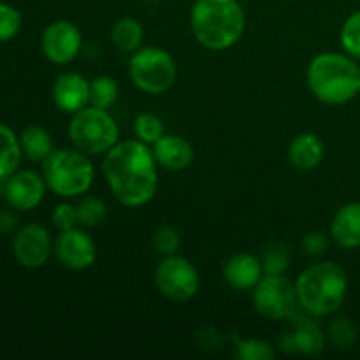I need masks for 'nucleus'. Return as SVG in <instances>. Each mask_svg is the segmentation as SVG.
<instances>
[{
	"instance_id": "obj_21",
	"label": "nucleus",
	"mask_w": 360,
	"mask_h": 360,
	"mask_svg": "<svg viewBox=\"0 0 360 360\" xmlns=\"http://www.w3.org/2000/svg\"><path fill=\"white\" fill-rule=\"evenodd\" d=\"M144 30L143 25L136 18H120L111 28V41L122 53H136L137 49L143 48Z\"/></svg>"
},
{
	"instance_id": "obj_24",
	"label": "nucleus",
	"mask_w": 360,
	"mask_h": 360,
	"mask_svg": "<svg viewBox=\"0 0 360 360\" xmlns=\"http://www.w3.org/2000/svg\"><path fill=\"white\" fill-rule=\"evenodd\" d=\"M232 345H234L236 357L241 360H273L276 357V350L271 343L264 340H245L236 333L231 334Z\"/></svg>"
},
{
	"instance_id": "obj_12",
	"label": "nucleus",
	"mask_w": 360,
	"mask_h": 360,
	"mask_svg": "<svg viewBox=\"0 0 360 360\" xmlns=\"http://www.w3.org/2000/svg\"><path fill=\"white\" fill-rule=\"evenodd\" d=\"M56 260L69 271H86L97 260V243L83 229L58 232L53 245Z\"/></svg>"
},
{
	"instance_id": "obj_9",
	"label": "nucleus",
	"mask_w": 360,
	"mask_h": 360,
	"mask_svg": "<svg viewBox=\"0 0 360 360\" xmlns=\"http://www.w3.org/2000/svg\"><path fill=\"white\" fill-rule=\"evenodd\" d=\"M155 285L165 299L172 302H186L195 297L200 287L197 267L188 259L179 255H167L157 264Z\"/></svg>"
},
{
	"instance_id": "obj_17",
	"label": "nucleus",
	"mask_w": 360,
	"mask_h": 360,
	"mask_svg": "<svg viewBox=\"0 0 360 360\" xmlns=\"http://www.w3.org/2000/svg\"><path fill=\"white\" fill-rule=\"evenodd\" d=\"M330 236L341 248H360V202H347L336 211L330 221Z\"/></svg>"
},
{
	"instance_id": "obj_19",
	"label": "nucleus",
	"mask_w": 360,
	"mask_h": 360,
	"mask_svg": "<svg viewBox=\"0 0 360 360\" xmlns=\"http://www.w3.org/2000/svg\"><path fill=\"white\" fill-rule=\"evenodd\" d=\"M20 144L23 157L37 164H42L56 150L51 134L41 125H28L23 129L20 134Z\"/></svg>"
},
{
	"instance_id": "obj_14",
	"label": "nucleus",
	"mask_w": 360,
	"mask_h": 360,
	"mask_svg": "<svg viewBox=\"0 0 360 360\" xmlns=\"http://www.w3.org/2000/svg\"><path fill=\"white\" fill-rule=\"evenodd\" d=\"M53 102L60 111L76 115L90 105V81L79 72H63L53 83Z\"/></svg>"
},
{
	"instance_id": "obj_6",
	"label": "nucleus",
	"mask_w": 360,
	"mask_h": 360,
	"mask_svg": "<svg viewBox=\"0 0 360 360\" xmlns=\"http://www.w3.org/2000/svg\"><path fill=\"white\" fill-rule=\"evenodd\" d=\"M69 139L76 150L88 157H104L120 143L118 123L108 109L86 105L69 123Z\"/></svg>"
},
{
	"instance_id": "obj_23",
	"label": "nucleus",
	"mask_w": 360,
	"mask_h": 360,
	"mask_svg": "<svg viewBox=\"0 0 360 360\" xmlns=\"http://www.w3.org/2000/svg\"><path fill=\"white\" fill-rule=\"evenodd\" d=\"M118 83L112 76L101 74V76H95L90 81V105L109 111L118 101Z\"/></svg>"
},
{
	"instance_id": "obj_30",
	"label": "nucleus",
	"mask_w": 360,
	"mask_h": 360,
	"mask_svg": "<svg viewBox=\"0 0 360 360\" xmlns=\"http://www.w3.org/2000/svg\"><path fill=\"white\" fill-rule=\"evenodd\" d=\"M181 245V234L172 225H162L153 232V246L162 257L176 255Z\"/></svg>"
},
{
	"instance_id": "obj_22",
	"label": "nucleus",
	"mask_w": 360,
	"mask_h": 360,
	"mask_svg": "<svg viewBox=\"0 0 360 360\" xmlns=\"http://www.w3.org/2000/svg\"><path fill=\"white\" fill-rule=\"evenodd\" d=\"M295 352L308 357L320 355L326 348V334L315 320H302L294 330Z\"/></svg>"
},
{
	"instance_id": "obj_8",
	"label": "nucleus",
	"mask_w": 360,
	"mask_h": 360,
	"mask_svg": "<svg viewBox=\"0 0 360 360\" xmlns=\"http://www.w3.org/2000/svg\"><path fill=\"white\" fill-rule=\"evenodd\" d=\"M253 308L269 322L290 319L299 308L295 283L285 274H264L252 290Z\"/></svg>"
},
{
	"instance_id": "obj_35",
	"label": "nucleus",
	"mask_w": 360,
	"mask_h": 360,
	"mask_svg": "<svg viewBox=\"0 0 360 360\" xmlns=\"http://www.w3.org/2000/svg\"><path fill=\"white\" fill-rule=\"evenodd\" d=\"M18 231V218L11 211H0V234H11Z\"/></svg>"
},
{
	"instance_id": "obj_33",
	"label": "nucleus",
	"mask_w": 360,
	"mask_h": 360,
	"mask_svg": "<svg viewBox=\"0 0 360 360\" xmlns=\"http://www.w3.org/2000/svg\"><path fill=\"white\" fill-rule=\"evenodd\" d=\"M327 246H329L327 236L320 231L308 232V234H304V238L301 239L302 252L308 253V255H322L327 250Z\"/></svg>"
},
{
	"instance_id": "obj_20",
	"label": "nucleus",
	"mask_w": 360,
	"mask_h": 360,
	"mask_svg": "<svg viewBox=\"0 0 360 360\" xmlns=\"http://www.w3.org/2000/svg\"><path fill=\"white\" fill-rule=\"evenodd\" d=\"M23 151H21L20 136H16L11 127L0 123V181L9 178L20 169Z\"/></svg>"
},
{
	"instance_id": "obj_1",
	"label": "nucleus",
	"mask_w": 360,
	"mask_h": 360,
	"mask_svg": "<svg viewBox=\"0 0 360 360\" xmlns=\"http://www.w3.org/2000/svg\"><path fill=\"white\" fill-rule=\"evenodd\" d=\"M102 172L112 195L122 206L137 210L150 202L158 188V164L150 144L120 141L104 155Z\"/></svg>"
},
{
	"instance_id": "obj_13",
	"label": "nucleus",
	"mask_w": 360,
	"mask_h": 360,
	"mask_svg": "<svg viewBox=\"0 0 360 360\" xmlns=\"http://www.w3.org/2000/svg\"><path fill=\"white\" fill-rule=\"evenodd\" d=\"M46 179L34 169H18L4 179V197L7 204L18 211H34L46 197Z\"/></svg>"
},
{
	"instance_id": "obj_2",
	"label": "nucleus",
	"mask_w": 360,
	"mask_h": 360,
	"mask_svg": "<svg viewBox=\"0 0 360 360\" xmlns=\"http://www.w3.org/2000/svg\"><path fill=\"white\" fill-rule=\"evenodd\" d=\"M195 41L210 51H225L241 41L246 14L238 0H195L190 11Z\"/></svg>"
},
{
	"instance_id": "obj_27",
	"label": "nucleus",
	"mask_w": 360,
	"mask_h": 360,
	"mask_svg": "<svg viewBox=\"0 0 360 360\" xmlns=\"http://www.w3.org/2000/svg\"><path fill=\"white\" fill-rule=\"evenodd\" d=\"M329 340L340 350H348L357 341V329L354 323L345 316H336L329 323Z\"/></svg>"
},
{
	"instance_id": "obj_10",
	"label": "nucleus",
	"mask_w": 360,
	"mask_h": 360,
	"mask_svg": "<svg viewBox=\"0 0 360 360\" xmlns=\"http://www.w3.org/2000/svg\"><path fill=\"white\" fill-rule=\"evenodd\" d=\"M42 55L55 65L74 62L83 49V34L69 20H56L44 28L41 37Z\"/></svg>"
},
{
	"instance_id": "obj_31",
	"label": "nucleus",
	"mask_w": 360,
	"mask_h": 360,
	"mask_svg": "<svg viewBox=\"0 0 360 360\" xmlns=\"http://www.w3.org/2000/svg\"><path fill=\"white\" fill-rule=\"evenodd\" d=\"M51 221H53V227H55L58 232L77 227V225H79V218H77L76 204L60 202L58 206L53 210Z\"/></svg>"
},
{
	"instance_id": "obj_18",
	"label": "nucleus",
	"mask_w": 360,
	"mask_h": 360,
	"mask_svg": "<svg viewBox=\"0 0 360 360\" xmlns=\"http://www.w3.org/2000/svg\"><path fill=\"white\" fill-rule=\"evenodd\" d=\"M288 162L299 171H313L326 157V144L316 134L304 132L292 139L288 146Z\"/></svg>"
},
{
	"instance_id": "obj_29",
	"label": "nucleus",
	"mask_w": 360,
	"mask_h": 360,
	"mask_svg": "<svg viewBox=\"0 0 360 360\" xmlns=\"http://www.w3.org/2000/svg\"><path fill=\"white\" fill-rule=\"evenodd\" d=\"M23 18L11 4L0 2V42H9L20 34Z\"/></svg>"
},
{
	"instance_id": "obj_25",
	"label": "nucleus",
	"mask_w": 360,
	"mask_h": 360,
	"mask_svg": "<svg viewBox=\"0 0 360 360\" xmlns=\"http://www.w3.org/2000/svg\"><path fill=\"white\" fill-rule=\"evenodd\" d=\"M79 225L83 227H98L108 218V204L94 195H83L76 204Z\"/></svg>"
},
{
	"instance_id": "obj_15",
	"label": "nucleus",
	"mask_w": 360,
	"mask_h": 360,
	"mask_svg": "<svg viewBox=\"0 0 360 360\" xmlns=\"http://www.w3.org/2000/svg\"><path fill=\"white\" fill-rule=\"evenodd\" d=\"M151 150H153L158 167L174 172L188 169L192 165L193 157H195L192 144L178 134H164L151 146Z\"/></svg>"
},
{
	"instance_id": "obj_28",
	"label": "nucleus",
	"mask_w": 360,
	"mask_h": 360,
	"mask_svg": "<svg viewBox=\"0 0 360 360\" xmlns=\"http://www.w3.org/2000/svg\"><path fill=\"white\" fill-rule=\"evenodd\" d=\"M341 48L352 58H360V11L350 14L341 27Z\"/></svg>"
},
{
	"instance_id": "obj_4",
	"label": "nucleus",
	"mask_w": 360,
	"mask_h": 360,
	"mask_svg": "<svg viewBox=\"0 0 360 360\" xmlns=\"http://www.w3.org/2000/svg\"><path fill=\"white\" fill-rule=\"evenodd\" d=\"M299 308L309 316L334 315L347 299L348 274L336 262H316L295 280Z\"/></svg>"
},
{
	"instance_id": "obj_32",
	"label": "nucleus",
	"mask_w": 360,
	"mask_h": 360,
	"mask_svg": "<svg viewBox=\"0 0 360 360\" xmlns=\"http://www.w3.org/2000/svg\"><path fill=\"white\" fill-rule=\"evenodd\" d=\"M288 253L281 246H273L267 248L262 257V266L266 274H285L288 269Z\"/></svg>"
},
{
	"instance_id": "obj_16",
	"label": "nucleus",
	"mask_w": 360,
	"mask_h": 360,
	"mask_svg": "<svg viewBox=\"0 0 360 360\" xmlns=\"http://www.w3.org/2000/svg\"><path fill=\"white\" fill-rule=\"evenodd\" d=\"M264 274L262 259L252 253H236L224 266L225 281L234 290H253Z\"/></svg>"
},
{
	"instance_id": "obj_34",
	"label": "nucleus",
	"mask_w": 360,
	"mask_h": 360,
	"mask_svg": "<svg viewBox=\"0 0 360 360\" xmlns=\"http://www.w3.org/2000/svg\"><path fill=\"white\" fill-rule=\"evenodd\" d=\"M221 341H224V338H221V334L214 327H202L199 334H197V343L204 350H218L221 347Z\"/></svg>"
},
{
	"instance_id": "obj_5",
	"label": "nucleus",
	"mask_w": 360,
	"mask_h": 360,
	"mask_svg": "<svg viewBox=\"0 0 360 360\" xmlns=\"http://www.w3.org/2000/svg\"><path fill=\"white\" fill-rule=\"evenodd\" d=\"M41 172L48 190L63 199L84 195L95 179V167L90 157L74 146L53 151L41 164Z\"/></svg>"
},
{
	"instance_id": "obj_7",
	"label": "nucleus",
	"mask_w": 360,
	"mask_h": 360,
	"mask_svg": "<svg viewBox=\"0 0 360 360\" xmlns=\"http://www.w3.org/2000/svg\"><path fill=\"white\" fill-rule=\"evenodd\" d=\"M129 74L134 86L143 94L162 95L176 83L178 65L167 49L160 46H144L130 56Z\"/></svg>"
},
{
	"instance_id": "obj_3",
	"label": "nucleus",
	"mask_w": 360,
	"mask_h": 360,
	"mask_svg": "<svg viewBox=\"0 0 360 360\" xmlns=\"http://www.w3.org/2000/svg\"><path fill=\"white\" fill-rule=\"evenodd\" d=\"M306 83L323 104H348L360 94V67L347 53H320L309 62Z\"/></svg>"
},
{
	"instance_id": "obj_26",
	"label": "nucleus",
	"mask_w": 360,
	"mask_h": 360,
	"mask_svg": "<svg viewBox=\"0 0 360 360\" xmlns=\"http://www.w3.org/2000/svg\"><path fill=\"white\" fill-rule=\"evenodd\" d=\"M134 134L139 141L153 146L158 139L165 134L164 122L155 112H141L134 122Z\"/></svg>"
},
{
	"instance_id": "obj_11",
	"label": "nucleus",
	"mask_w": 360,
	"mask_h": 360,
	"mask_svg": "<svg viewBox=\"0 0 360 360\" xmlns=\"http://www.w3.org/2000/svg\"><path fill=\"white\" fill-rule=\"evenodd\" d=\"M51 234L41 224H27L14 232L13 255L25 269H39L46 266L53 252Z\"/></svg>"
}]
</instances>
